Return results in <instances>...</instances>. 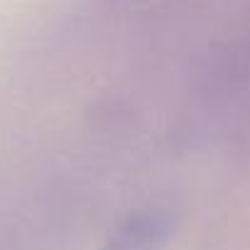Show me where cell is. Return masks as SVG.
I'll list each match as a JSON object with an SVG mask.
<instances>
[{
	"label": "cell",
	"mask_w": 250,
	"mask_h": 250,
	"mask_svg": "<svg viewBox=\"0 0 250 250\" xmlns=\"http://www.w3.org/2000/svg\"><path fill=\"white\" fill-rule=\"evenodd\" d=\"M174 233V216L167 208L147 206L125 216L98 250H162Z\"/></svg>",
	"instance_id": "cell-1"
}]
</instances>
